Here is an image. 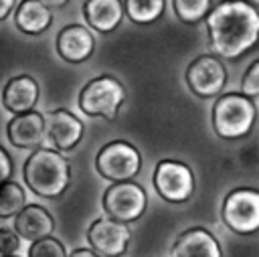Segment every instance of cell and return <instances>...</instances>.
<instances>
[{
  "mask_svg": "<svg viewBox=\"0 0 259 257\" xmlns=\"http://www.w3.org/2000/svg\"><path fill=\"white\" fill-rule=\"evenodd\" d=\"M206 28L214 53L237 59L257 42L259 12L247 0H223L206 14Z\"/></svg>",
  "mask_w": 259,
  "mask_h": 257,
  "instance_id": "obj_1",
  "label": "cell"
},
{
  "mask_svg": "<svg viewBox=\"0 0 259 257\" xmlns=\"http://www.w3.org/2000/svg\"><path fill=\"white\" fill-rule=\"evenodd\" d=\"M24 180L34 194L57 198L71 182V164L55 150L36 148L24 162Z\"/></svg>",
  "mask_w": 259,
  "mask_h": 257,
  "instance_id": "obj_2",
  "label": "cell"
},
{
  "mask_svg": "<svg viewBox=\"0 0 259 257\" xmlns=\"http://www.w3.org/2000/svg\"><path fill=\"white\" fill-rule=\"evenodd\" d=\"M255 121V101L241 93H225L214 101L212 127L223 140L247 136Z\"/></svg>",
  "mask_w": 259,
  "mask_h": 257,
  "instance_id": "obj_3",
  "label": "cell"
},
{
  "mask_svg": "<svg viewBox=\"0 0 259 257\" xmlns=\"http://www.w3.org/2000/svg\"><path fill=\"white\" fill-rule=\"evenodd\" d=\"M123 101H125V89L111 75H101L91 79L79 93V107L89 117L115 119L117 109L121 107Z\"/></svg>",
  "mask_w": 259,
  "mask_h": 257,
  "instance_id": "obj_4",
  "label": "cell"
},
{
  "mask_svg": "<svg viewBox=\"0 0 259 257\" xmlns=\"http://www.w3.org/2000/svg\"><path fill=\"white\" fill-rule=\"evenodd\" d=\"M97 172L113 182H127L132 180L142 168V156L136 146L123 140H113L105 144L95 156Z\"/></svg>",
  "mask_w": 259,
  "mask_h": 257,
  "instance_id": "obj_5",
  "label": "cell"
},
{
  "mask_svg": "<svg viewBox=\"0 0 259 257\" xmlns=\"http://www.w3.org/2000/svg\"><path fill=\"white\" fill-rule=\"evenodd\" d=\"M148 204V196L146 190L134 182H113L105 192H103V210L107 215V219L127 225L138 221Z\"/></svg>",
  "mask_w": 259,
  "mask_h": 257,
  "instance_id": "obj_6",
  "label": "cell"
},
{
  "mask_svg": "<svg viewBox=\"0 0 259 257\" xmlns=\"http://www.w3.org/2000/svg\"><path fill=\"white\" fill-rule=\"evenodd\" d=\"M223 221L239 235H253L259 229V192L255 188H235L223 200Z\"/></svg>",
  "mask_w": 259,
  "mask_h": 257,
  "instance_id": "obj_7",
  "label": "cell"
},
{
  "mask_svg": "<svg viewBox=\"0 0 259 257\" xmlns=\"http://www.w3.org/2000/svg\"><path fill=\"white\" fill-rule=\"evenodd\" d=\"M154 186L168 202H186L194 192L192 170L176 160H162L154 170Z\"/></svg>",
  "mask_w": 259,
  "mask_h": 257,
  "instance_id": "obj_8",
  "label": "cell"
},
{
  "mask_svg": "<svg viewBox=\"0 0 259 257\" xmlns=\"http://www.w3.org/2000/svg\"><path fill=\"white\" fill-rule=\"evenodd\" d=\"M42 144L55 152L73 150L83 138V123L67 109H53L42 115Z\"/></svg>",
  "mask_w": 259,
  "mask_h": 257,
  "instance_id": "obj_9",
  "label": "cell"
},
{
  "mask_svg": "<svg viewBox=\"0 0 259 257\" xmlns=\"http://www.w3.org/2000/svg\"><path fill=\"white\" fill-rule=\"evenodd\" d=\"M87 241L97 257H121L130 247V229L127 225L101 217L91 223Z\"/></svg>",
  "mask_w": 259,
  "mask_h": 257,
  "instance_id": "obj_10",
  "label": "cell"
},
{
  "mask_svg": "<svg viewBox=\"0 0 259 257\" xmlns=\"http://www.w3.org/2000/svg\"><path fill=\"white\" fill-rule=\"evenodd\" d=\"M186 83L194 95L204 97V99L214 97L223 91L227 83V69L217 57L200 55L188 65Z\"/></svg>",
  "mask_w": 259,
  "mask_h": 257,
  "instance_id": "obj_11",
  "label": "cell"
},
{
  "mask_svg": "<svg viewBox=\"0 0 259 257\" xmlns=\"http://www.w3.org/2000/svg\"><path fill=\"white\" fill-rule=\"evenodd\" d=\"M172 257H223L214 235L202 227L188 229L178 235L170 251Z\"/></svg>",
  "mask_w": 259,
  "mask_h": 257,
  "instance_id": "obj_12",
  "label": "cell"
},
{
  "mask_svg": "<svg viewBox=\"0 0 259 257\" xmlns=\"http://www.w3.org/2000/svg\"><path fill=\"white\" fill-rule=\"evenodd\" d=\"M53 229H55V219L40 204L22 206V210L14 217V233L18 235V239H26L30 243L51 237Z\"/></svg>",
  "mask_w": 259,
  "mask_h": 257,
  "instance_id": "obj_13",
  "label": "cell"
},
{
  "mask_svg": "<svg viewBox=\"0 0 259 257\" xmlns=\"http://www.w3.org/2000/svg\"><path fill=\"white\" fill-rule=\"evenodd\" d=\"M95 40L91 32L81 24L65 26L57 36V51L69 63H83L91 57Z\"/></svg>",
  "mask_w": 259,
  "mask_h": 257,
  "instance_id": "obj_14",
  "label": "cell"
},
{
  "mask_svg": "<svg viewBox=\"0 0 259 257\" xmlns=\"http://www.w3.org/2000/svg\"><path fill=\"white\" fill-rule=\"evenodd\" d=\"M42 113L38 111H26V113H18L8 121L6 134L12 146L16 148H38L42 144Z\"/></svg>",
  "mask_w": 259,
  "mask_h": 257,
  "instance_id": "obj_15",
  "label": "cell"
},
{
  "mask_svg": "<svg viewBox=\"0 0 259 257\" xmlns=\"http://www.w3.org/2000/svg\"><path fill=\"white\" fill-rule=\"evenodd\" d=\"M38 101V83L28 75L12 77L2 93V103L14 115L32 111Z\"/></svg>",
  "mask_w": 259,
  "mask_h": 257,
  "instance_id": "obj_16",
  "label": "cell"
},
{
  "mask_svg": "<svg viewBox=\"0 0 259 257\" xmlns=\"http://www.w3.org/2000/svg\"><path fill=\"white\" fill-rule=\"evenodd\" d=\"M83 12L89 26L97 28L99 32H111L121 22L123 6L121 0H87Z\"/></svg>",
  "mask_w": 259,
  "mask_h": 257,
  "instance_id": "obj_17",
  "label": "cell"
},
{
  "mask_svg": "<svg viewBox=\"0 0 259 257\" xmlns=\"http://www.w3.org/2000/svg\"><path fill=\"white\" fill-rule=\"evenodd\" d=\"M16 26L26 34H40L49 28L53 16L40 0H22L16 8Z\"/></svg>",
  "mask_w": 259,
  "mask_h": 257,
  "instance_id": "obj_18",
  "label": "cell"
},
{
  "mask_svg": "<svg viewBox=\"0 0 259 257\" xmlns=\"http://www.w3.org/2000/svg\"><path fill=\"white\" fill-rule=\"evenodd\" d=\"M123 12L138 24H150L164 12V0H123Z\"/></svg>",
  "mask_w": 259,
  "mask_h": 257,
  "instance_id": "obj_19",
  "label": "cell"
},
{
  "mask_svg": "<svg viewBox=\"0 0 259 257\" xmlns=\"http://www.w3.org/2000/svg\"><path fill=\"white\" fill-rule=\"evenodd\" d=\"M22 206H26V196L24 190L16 182H2L0 184V219H10L16 217Z\"/></svg>",
  "mask_w": 259,
  "mask_h": 257,
  "instance_id": "obj_20",
  "label": "cell"
},
{
  "mask_svg": "<svg viewBox=\"0 0 259 257\" xmlns=\"http://www.w3.org/2000/svg\"><path fill=\"white\" fill-rule=\"evenodd\" d=\"M174 12L182 22L194 24L210 12V0H174Z\"/></svg>",
  "mask_w": 259,
  "mask_h": 257,
  "instance_id": "obj_21",
  "label": "cell"
},
{
  "mask_svg": "<svg viewBox=\"0 0 259 257\" xmlns=\"http://www.w3.org/2000/svg\"><path fill=\"white\" fill-rule=\"evenodd\" d=\"M28 257H67L65 245L55 237H45L38 241H32L28 247Z\"/></svg>",
  "mask_w": 259,
  "mask_h": 257,
  "instance_id": "obj_22",
  "label": "cell"
},
{
  "mask_svg": "<svg viewBox=\"0 0 259 257\" xmlns=\"http://www.w3.org/2000/svg\"><path fill=\"white\" fill-rule=\"evenodd\" d=\"M241 87H243V93L241 95H245L249 99H253V97L259 95V61H253L251 63V67L247 69V73H245V77L241 81Z\"/></svg>",
  "mask_w": 259,
  "mask_h": 257,
  "instance_id": "obj_23",
  "label": "cell"
},
{
  "mask_svg": "<svg viewBox=\"0 0 259 257\" xmlns=\"http://www.w3.org/2000/svg\"><path fill=\"white\" fill-rule=\"evenodd\" d=\"M20 247V239L12 229H0V257L14 255Z\"/></svg>",
  "mask_w": 259,
  "mask_h": 257,
  "instance_id": "obj_24",
  "label": "cell"
},
{
  "mask_svg": "<svg viewBox=\"0 0 259 257\" xmlns=\"http://www.w3.org/2000/svg\"><path fill=\"white\" fill-rule=\"evenodd\" d=\"M12 176V160H10V154L0 146V184L10 180Z\"/></svg>",
  "mask_w": 259,
  "mask_h": 257,
  "instance_id": "obj_25",
  "label": "cell"
},
{
  "mask_svg": "<svg viewBox=\"0 0 259 257\" xmlns=\"http://www.w3.org/2000/svg\"><path fill=\"white\" fill-rule=\"evenodd\" d=\"M14 2H16V0H0V20H4V18L12 12Z\"/></svg>",
  "mask_w": 259,
  "mask_h": 257,
  "instance_id": "obj_26",
  "label": "cell"
},
{
  "mask_svg": "<svg viewBox=\"0 0 259 257\" xmlns=\"http://www.w3.org/2000/svg\"><path fill=\"white\" fill-rule=\"evenodd\" d=\"M67 257H97L91 249H75L71 255H67Z\"/></svg>",
  "mask_w": 259,
  "mask_h": 257,
  "instance_id": "obj_27",
  "label": "cell"
},
{
  "mask_svg": "<svg viewBox=\"0 0 259 257\" xmlns=\"http://www.w3.org/2000/svg\"><path fill=\"white\" fill-rule=\"evenodd\" d=\"M40 2H42L47 8H53V6H63L67 0H40Z\"/></svg>",
  "mask_w": 259,
  "mask_h": 257,
  "instance_id": "obj_28",
  "label": "cell"
},
{
  "mask_svg": "<svg viewBox=\"0 0 259 257\" xmlns=\"http://www.w3.org/2000/svg\"><path fill=\"white\" fill-rule=\"evenodd\" d=\"M2 257H18V255H2Z\"/></svg>",
  "mask_w": 259,
  "mask_h": 257,
  "instance_id": "obj_29",
  "label": "cell"
}]
</instances>
